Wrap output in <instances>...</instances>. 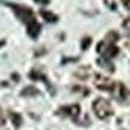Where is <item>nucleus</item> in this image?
Segmentation results:
<instances>
[{"mask_svg":"<svg viewBox=\"0 0 130 130\" xmlns=\"http://www.w3.org/2000/svg\"><path fill=\"white\" fill-rule=\"evenodd\" d=\"M3 5H6L8 8H11L13 11H14V14L21 19V21L24 24H30V22H34L35 21V13L32 11L29 6H25V5H16V3H10V2H2Z\"/></svg>","mask_w":130,"mask_h":130,"instance_id":"nucleus-1","label":"nucleus"},{"mask_svg":"<svg viewBox=\"0 0 130 130\" xmlns=\"http://www.w3.org/2000/svg\"><path fill=\"white\" fill-rule=\"evenodd\" d=\"M92 109H94V113H95V116L99 119H108L109 116H113V108H111V105H109V102L105 100V99L94 100Z\"/></svg>","mask_w":130,"mask_h":130,"instance_id":"nucleus-2","label":"nucleus"},{"mask_svg":"<svg viewBox=\"0 0 130 130\" xmlns=\"http://www.w3.org/2000/svg\"><path fill=\"white\" fill-rule=\"evenodd\" d=\"M97 53L102 54V57H105V59H113V57H116L119 54V48L116 46V43L103 40L97 44Z\"/></svg>","mask_w":130,"mask_h":130,"instance_id":"nucleus-3","label":"nucleus"},{"mask_svg":"<svg viewBox=\"0 0 130 130\" xmlns=\"http://www.w3.org/2000/svg\"><path fill=\"white\" fill-rule=\"evenodd\" d=\"M111 94L116 97V100H119L121 103H128L130 102V92L122 83H114V87L111 90Z\"/></svg>","mask_w":130,"mask_h":130,"instance_id":"nucleus-4","label":"nucleus"},{"mask_svg":"<svg viewBox=\"0 0 130 130\" xmlns=\"http://www.w3.org/2000/svg\"><path fill=\"white\" fill-rule=\"evenodd\" d=\"M95 87H99L100 90H108L111 92L114 87V81L108 79V78L102 76V75H95Z\"/></svg>","mask_w":130,"mask_h":130,"instance_id":"nucleus-5","label":"nucleus"},{"mask_svg":"<svg viewBox=\"0 0 130 130\" xmlns=\"http://www.w3.org/2000/svg\"><path fill=\"white\" fill-rule=\"evenodd\" d=\"M81 113V108L79 105H67V106H62L59 109V114H65V116H70L71 119H78V116Z\"/></svg>","mask_w":130,"mask_h":130,"instance_id":"nucleus-6","label":"nucleus"},{"mask_svg":"<svg viewBox=\"0 0 130 130\" xmlns=\"http://www.w3.org/2000/svg\"><path fill=\"white\" fill-rule=\"evenodd\" d=\"M40 32H41V25H40V22H37V19L27 25V34L30 38H38Z\"/></svg>","mask_w":130,"mask_h":130,"instance_id":"nucleus-7","label":"nucleus"},{"mask_svg":"<svg viewBox=\"0 0 130 130\" xmlns=\"http://www.w3.org/2000/svg\"><path fill=\"white\" fill-rule=\"evenodd\" d=\"M29 78H30V79H34V81H38V79H40V81H43V83L46 84V86H48L51 90H53V86H51L49 79H48V78L44 76L43 73H40V71H35V70H32L30 73H29Z\"/></svg>","mask_w":130,"mask_h":130,"instance_id":"nucleus-8","label":"nucleus"},{"mask_svg":"<svg viewBox=\"0 0 130 130\" xmlns=\"http://www.w3.org/2000/svg\"><path fill=\"white\" fill-rule=\"evenodd\" d=\"M40 14H41V18L44 19V21H48V22H51V24H54V22L59 21V16L54 14V13H51V11H48V10H41Z\"/></svg>","mask_w":130,"mask_h":130,"instance_id":"nucleus-9","label":"nucleus"},{"mask_svg":"<svg viewBox=\"0 0 130 130\" xmlns=\"http://www.w3.org/2000/svg\"><path fill=\"white\" fill-rule=\"evenodd\" d=\"M97 63L100 65L102 68H105V70H108V71H114V65L109 62V59H105V57H99V59H97Z\"/></svg>","mask_w":130,"mask_h":130,"instance_id":"nucleus-10","label":"nucleus"},{"mask_svg":"<svg viewBox=\"0 0 130 130\" xmlns=\"http://www.w3.org/2000/svg\"><path fill=\"white\" fill-rule=\"evenodd\" d=\"M21 95H22V97H32V95H40V90H38L37 87H34V86H29V87L22 89Z\"/></svg>","mask_w":130,"mask_h":130,"instance_id":"nucleus-11","label":"nucleus"},{"mask_svg":"<svg viewBox=\"0 0 130 130\" xmlns=\"http://www.w3.org/2000/svg\"><path fill=\"white\" fill-rule=\"evenodd\" d=\"M10 118H11V122H13V125H14L16 128L21 125V122H22V119H21V116H19L18 113H10Z\"/></svg>","mask_w":130,"mask_h":130,"instance_id":"nucleus-12","label":"nucleus"},{"mask_svg":"<svg viewBox=\"0 0 130 130\" xmlns=\"http://www.w3.org/2000/svg\"><path fill=\"white\" fill-rule=\"evenodd\" d=\"M90 43H92V38H90V37H84L83 40H81V49L86 51V49L90 46Z\"/></svg>","mask_w":130,"mask_h":130,"instance_id":"nucleus-13","label":"nucleus"},{"mask_svg":"<svg viewBox=\"0 0 130 130\" xmlns=\"http://www.w3.org/2000/svg\"><path fill=\"white\" fill-rule=\"evenodd\" d=\"M122 27H124L125 30H128V32H130V18H127L125 21L122 22Z\"/></svg>","mask_w":130,"mask_h":130,"instance_id":"nucleus-14","label":"nucleus"},{"mask_svg":"<svg viewBox=\"0 0 130 130\" xmlns=\"http://www.w3.org/2000/svg\"><path fill=\"white\" fill-rule=\"evenodd\" d=\"M5 124V119H3V113H2V108H0V127Z\"/></svg>","mask_w":130,"mask_h":130,"instance_id":"nucleus-15","label":"nucleus"},{"mask_svg":"<svg viewBox=\"0 0 130 130\" xmlns=\"http://www.w3.org/2000/svg\"><path fill=\"white\" fill-rule=\"evenodd\" d=\"M122 3H124V6L130 11V0H122Z\"/></svg>","mask_w":130,"mask_h":130,"instance_id":"nucleus-16","label":"nucleus"},{"mask_svg":"<svg viewBox=\"0 0 130 130\" xmlns=\"http://www.w3.org/2000/svg\"><path fill=\"white\" fill-rule=\"evenodd\" d=\"M35 2H38V3H43V5H48V3H49V0H35Z\"/></svg>","mask_w":130,"mask_h":130,"instance_id":"nucleus-17","label":"nucleus"},{"mask_svg":"<svg viewBox=\"0 0 130 130\" xmlns=\"http://www.w3.org/2000/svg\"><path fill=\"white\" fill-rule=\"evenodd\" d=\"M125 43H127V48H128V49H130V40H127V41H125Z\"/></svg>","mask_w":130,"mask_h":130,"instance_id":"nucleus-18","label":"nucleus"}]
</instances>
